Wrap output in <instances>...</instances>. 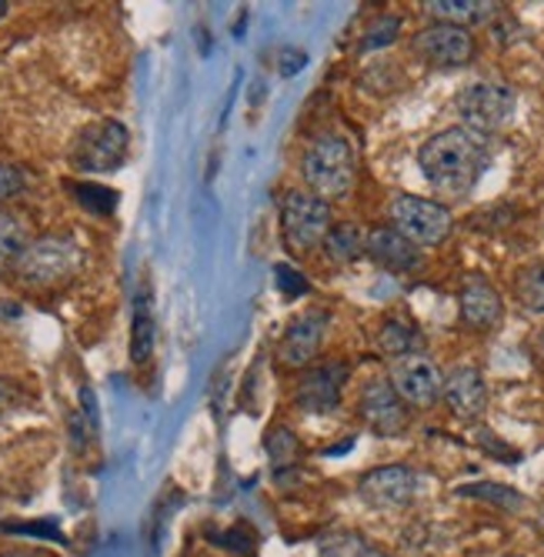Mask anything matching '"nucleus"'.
<instances>
[{"mask_svg":"<svg viewBox=\"0 0 544 557\" xmlns=\"http://www.w3.org/2000/svg\"><path fill=\"white\" fill-rule=\"evenodd\" d=\"M418 168L434 190L448 197H465L478 187L487 168V150L478 134L465 127H448L421 144Z\"/></svg>","mask_w":544,"mask_h":557,"instance_id":"1","label":"nucleus"},{"mask_svg":"<svg viewBox=\"0 0 544 557\" xmlns=\"http://www.w3.org/2000/svg\"><path fill=\"white\" fill-rule=\"evenodd\" d=\"M301 174L314 197H348L355 187V150L341 134H321L301 158Z\"/></svg>","mask_w":544,"mask_h":557,"instance_id":"2","label":"nucleus"},{"mask_svg":"<svg viewBox=\"0 0 544 557\" xmlns=\"http://www.w3.org/2000/svg\"><path fill=\"white\" fill-rule=\"evenodd\" d=\"M81 261H84V255H81V247L71 237L44 234L37 240H27L14 271H17V277L24 284L51 287V284H61V281L74 277L81 271Z\"/></svg>","mask_w":544,"mask_h":557,"instance_id":"3","label":"nucleus"},{"mask_svg":"<svg viewBox=\"0 0 544 557\" xmlns=\"http://www.w3.org/2000/svg\"><path fill=\"white\" fill-rule=\"evenodd\" d=\"M131 134L121 121H94L87 124L71 147V168L81 174H111L127 161Z\"/></svg>","mask_w":544,"mask_h":557,"instance_id":"4","label":"nucleus"},{"mask_svg":"<svg viewBox=\"0 0 544 557\" xmlns=\"http://www.w3.org/2000/svg\"><path fill=\"white\" fill-rule=\"evenodd\" d=\"M391 227L415 247H431L452 234V211L437 200L401 194L391 200Z\"/></svg>","mask_w":544,"mask_h":557,"instance_id":"5","label":"nucleus"},{"mask_svg":"<svg viewBox=\"0 0 544 557\" xmlns=\"http://www.w3.org/2000/svg\"><path fill=\"white\" fill-rule=\"evenodd\" d=\"M455 108L465 121V131L481 137V134L502 131L511 124L518 97L511 87H502V84H471L458 94Z\"/></svg>","mask_w":544,"mask_h":557,"instance_id":"6","label":"nucleus"},{"mask_svg":"<svg viewBox=\"0 0 544 557\" xmlns=\"http://www.w3.org/2000/svg\"><path fill=\"white\" fill-rule=\"evenodd\" d=\"M281 231L294 250H314L324 234L331 231V208L327 200L314 197L311 190H290L281 205Z\"/></svg>","mask_w":544,"mask_h":557,"instance_id":"7","label":"nucleus"},{"mask_svg":"<svg viewBox=\"0 0 544 557\" xmlns=\"http://www.w3.org/2000/svg\"><path fill=\"white\" fill-rule=\"evenodd\" d=\"M394 394L415 408H428L441 397V371L424 358V354H405V358L391 361V381Z\"/></svg>","mask_w":544,"mask_h":557,"instance_id":"8","label":"nucleus"},{"mask_svg":"<svg viewBox=\"0 0 544 557\" xmlns=\"http://www.w3.org/2000/svg\"><path fill=\"white\" fill-rule=\"evenodd\" d=\"M327 324H331V314L321 311V308H311V311L298 314L287 324L281 344H277V361L284 368H305V364H311L318 358V350H321Z\"/></svg>","mask_w":544,"mask_h":557,"instance_id":"9","label":"nucleus"},{"mask_svg":"<svg viewBox=\"0 0 544 557\" xmlns=\"http://www.w3.org/2000/svg\"><path fill=\"white\" fill-rule=\"evenodd\" d=\"M344 384H348V364L324 361L305 371V377L298 381V391H294V400H298V408L308 414H327L341 404Z\"/></svg>","mask_w":544,"mask_h":557,"instance_id":"10","label":"nucleus"},{"mask_svg":"<svg viewBox=\"0 0 544 557\" xmlns=\"http://www.w3.org/2000/svg\"><path fill=\"white\" fill-rule=\"evenodd\" d=\"M415 50L434 67H461L474 58V40L465 27L431 24L415 37Z\"/></svg>","mask_w":544,"mask_h":557,"instance_id":"11","label":"nucleus"},{"mask_svg":"<svg viewBox=\"0 0 544 557\" xmlns=\"http://www.w3.org/2000/svg\"><path fill=\"white\" fill-rule=\"evenodd\" d=\"M418 474L405 465H387L361 478V497L374 508H405L415 500Z\"/></svg>","mask_w":544,"mask_h":557,"instance_id":"12","label":"nucleus"},{"mask_svg":"<svg viewBox=\"0 0 544 557\" xmlns=\"http://www.w3.org/2000/svg\"><path fill=\"white\" fill-rule=\"evenodd\" d=\"M361 418L384 437H394L405 431L408 414H405V400L394 394L387 381H368L361 391Z\"/></svg>","mask_w":544,"mask_h":557,"instance_id":"13","label":"nucleus"},{"mask_svg":"<svg viewBox=\"0 0 544 557\" xmlns=\"http://www.w3.org/2000/svg\"><path fill=\"white\" fill-rule=\"evenodd\" d=\"M441 394L458 418H478L487 404V384L478 368H455L448 377H441Z\"/></svg>","mask_w":544,"mask_h":557,"instance_id":"14","label":"nucleus"},{"mask_svg":"<svg viewBox=\"0 0 544 557\" xmlns=\"http://www.w3.org/2000/svg\"><path fill=\"white\" fill-rule=\"evenodd\" d=\"M364 255L387 271H415L421 264V250L394 227H374L364 237Z\"/></svg>","mask_w":544,"mask_h":557,"instance_id":"15","label":"nucleus"},{"mask_svg":"<svg viewBox=\"0 0 544 557\" xmlns=\"http://www.w3.org/2000/svg\"><path fill=\"white\" fill-rule=\"evenodd\" d=\"M461 318H465V324H471V327H478V331H487V327H494L502 321V294L494 290L487 281H468L465 284V290H461Z\"/></svg>","mask_w":544,"mask_h":557,"instance_id":"16","label":"nucleus"},{"mask_svg":"<svg viewBox=\"0 0 544 557\" xmlns=\"http://www.w3.org/2000/svg\"><path fill=\"white\" fill-rule=\"evenodd\" d=\"M424 11L431 17H437V24H455V27H465V24H481L487 21L498 4H491V0H428Z\"/></svg>","mask_w":544,"mask_h":557,"instance_id":"17","label":"nucleus"},{"mask_svg":"<svg viewBox=\"0 0 544 557\" xmlns=\"http://www.w3.org/2000/svg\"><path fill=\"white\" fill-rule=\"evenodd\" d=\"M154 354V314H151V294L137 290L134 297V318H131V361L147 364Z\"/></svg>","mask_w":544,"mask_h":557,"instance_id":"18","label":"nucleus"},{"mask_svg":"<svg viewBox=\"0 0 544 557\" xmlns=\"http://www.w3.org/2000/svg\"><path fill=\"white\" fill-rule=\"evenodd\" d=\"M321 244H324V258L331 264H351L364 250V234L355 224H331Z\"/></svg>","mask_w":544,"mask_h":557,"instance_id":"19","label":"nucleus"},{"mask_svg":"<svg viewBox=\"0 0 544 557\" xmlns=\"http://www.w3.org/2000/svg\"><path fill=\"white\" fill-rule=\"evenodd\" d=\"M378 344L387 358H405V354H418L421 347V334L405 324V321H384L381 334H378Z\"/></svg>","mask_w":544,"mask_h":557,"instance_id":"20","label":"nucleus"},{"mask_svg":"<svg viewBox=\"0 0 544 557\" xmlns=\"http://www.w3.org/2000/svg\"><path fill=\"white\" fill-rule=\"evenodd\" d=\"M321 557H391L384 550H378L368 537L361 534H351V531H344V534H331L321 541Z\"/></svg>","mask_w":544,"mask_h":557,"instance_id":"21","label":"nucleus"},{"mask_svg":"<svg viewBox=\"0 0 544 557\" xmlns=\"http://www.w3.org/2000/svg\"><path fill=\"white\" fill-rule=\"evenodd\" d=\"M27 247V231L24 224L0 208V268H14Z\"/></svg>","mask_w":544,"mask_h":557,"instance_id":"22","label":"nucleus"},{"mask_svg":"<svg viewBox=\"0 0 544 557\" xmlns=\"http://www.w3.org/2000/svg\"><path fill=\"white\" fill-rule=\"evenodd\" d=\"M67 190L74 194V200L90 211V214H111L118 208V194L111 187H101V184H90V181H71Z\"/></svg>","mask_w":544,"mask_h":557,"instance_id":"23","label":"nucleus"},{"mask_svg":"<svg viewBox=\"0 0 544 557\" xmlns=\"http://www.w3.org/2000/svg\"><path fill=\"white\" fill-rule=\"evenodd\" d=\"M515 294H518V300H521V308H524V311L544 314V264L524 268V271L518 274Z\"/></svg>","mask_w":544,"mask_h":557,"instance_id":"24","label":"nucleus"},{"mask_svg":"<svg viewBox=\"0 0 544 557\" xmlns=\"http://www.w3.org/2000/svg\"><path fill=\"white\" fill-rule=\"evenodd\" d=\"M264 444H268V454H271L274 465H284L287 468V465L298 461V450L301 447H298V441H294V434L287 428H271Z\"/></svg>","mask_w":544,"mask_h":557,"instance_id":"25","label":"nucleus"},{"mask_svg":"<svg viewBox=\"0 0 544 557\" xmlns=\"http://www.w3.org/2000/svg\"><path fill=\"white\" fill-rule=\"evenodd\" d=\"M211 541L231 554H240V557H255V544L258 537L247 531V528H231V531H211Z\"/></svg>","mask_w":544,"mask_h":557,"instance_id":"26","label":"nucleus"},{"mask_svg":"<svg viewBox=\"0 0 544 557\" xmlns=\"http://www.w3.org/2000/svg\"><path fill=\"white\" fill-rule=\"evenodd\" d=\"M398 30H401V21H398V17H391V14L378 17V21L368 27L364 40H361V50H378V47H387L394 37H398Z\"/></svg>","mask_w":544,"mask_h":557,"instance_id":"27","label":"nucleus"},{"mask_svg":"<svg viewBox=\"0 0 544 557\" xmlns=\"http://www.w3.org/2000/svg\"><path fill=\"white\" fill-rule=\"evenodd\" d=\"M461 494L487 497L494 504H502V508H521V497L511 487H498V484H468V487H461Z\"/></svg>","mask_w":544,"mask_h":557,"instance_id":"28","label":"nucleus"},{"mask_svg":"<svg viewBox=\"0 0 544 557\" xmlns=\"http://www.w3.org/2000/svg\"><path fill=\"white\" fill-rule=\"evenodd\" d=\"M24 187H27V174H24V168L0 161V200L17 197Z\"/></svg>","mask_w":544,"mask_h":557,"instance_id":"29","label":"nucleus"},{"mask_svg":"<svg viewBox=\"0 0 544 557\" xmlns=\"http://www.w3.org/2000/svg\"><path fill=\"white\" fill-rule=\"evenodd\" d=\"M274 274H277V284H281V290H284V294H305V290H308V284L301 281V274H298V271L277 268Z\"/></svg>","mask_w":544,"mask_h":557,"instance_id":"30","label":"nucleus"},{"mask_svg":"<svg viewBox=\"0 0 544 557\" xmlns=\"http://www.w3.org/2000/svg\"><path fill=\"white\" fill-rule=\"evenodd\" d=\"M21 394H17V387L11 384V381H4V377H0V411H8L11 408V404L17 400Z\"/></svg>","mask_w":544,"mask_h":557,"instance_id":"31","label":"nucleus"},{"mask_svg":"<svg viewBox=\"0 0 544 557\" xmlns=\"http://www.w3.org/2000/svg\"><path fill=\"white\" fill-rule=\"evenodd\" d=\"M8 11H11V4H8V0H0V21L8 17Z\"/></svg>","mask_w":544,"mask_h":557,"instance_id":"32","label":"nucleus"},{"mask_svg":"<svg viewBox=\"0 0 544 557\" xmlns=\"http://www.w3.org/2000/svg\"><path fill=\"white\" fill-rule=\"evenodd\" d=\"M0 557H24V554H0Z\"/></svg>","mask_w":544,"mask_h":557,"instance_id":"33","label":"nucleus"}]
</instances>
